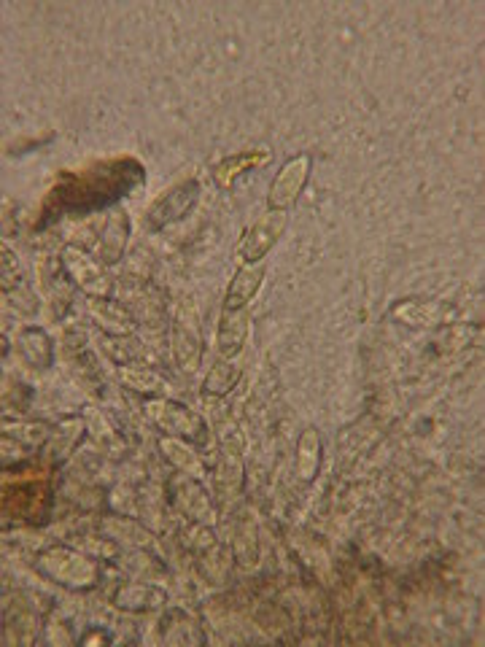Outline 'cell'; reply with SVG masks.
Segmentation results:
<instances>
[{
    "mask_svg": "<svg viewBox=\"0 0 485 647\" xmlns=\"http://www.w3.org/2000/svg\"><path fill=\"white\" fill-rule=\"evenodd\" d=\"M62 265L81 292H87L89 297H111V292H114V281L106 273L103 262L79 246H68L62 251Z\"/></svg>",
    "mask_w": 485,
    "mask_h": 647,
    "instance_id": "obj_1",
    "label": "cell"
},
{
    "mask_svg": "<svg viewBox=\"0 0 485 647\" xmlns=\"http://www.w3.org/2000/svg\"><path fill=\"white\" fill-rule=\"evenodd\" d=\"M38 567L46 577H52L60 585H68V588H87V585H95L97 580L95 564L65 548H54L44 553L38 559Z\"/></svg>",
    "mask_w": 485,
    "mask_h": 647,
    "instance_id": "obj_2",
    "label": "cell"
},
{
    "mask_svg": "<svg viewBox=\"0 0 485 647\" xmlns=\"http://www.w3.org/2000/svg\"><path fill=\"white\" fill-rule=\"evenodd\" d=\"M286 224H289V216L286 211H267L265 216H259L248 232L243 235L238 246V254L243 262L254 265V262H262V259L273 251V246L281 240V235L286 232Z\"/></svg>",
    "mask_w": 485,
    "mask_h": 647,
    "instance_id": "obj_3",
    "label": "cell"
},
{
    "mask_svg": "<svg viewBox=\"0 0 485 647\" xmlns=\"http://www.w3.org/2000/svg\"><path fill=\"white\" fill-rule=\"evenodd\" d=\"M310 168L313 160L310 154H297L294 160H289L278 170L270 195H267V211H286L289 205L297 203V197L302 195V189L308 184Z\"/></svg>",
    "mask_w": 485,
    "mask_h": 647,
    "instance_id": "obj_4",
    "label": "cell"
},
{
    "mask_svg": "<svg viewBox=\"0 0 485 647\" xmlns=\"http://www.w3.org/2000/svg\"><path fill=\"white\" fill-rule=\"evenodd\" d=\"M197 197H200V181L197 178H186V181H181L178 187L165 192L157 203L151 205L149 213H146V224H149L151 230L168 227L170 222H176V219H181V216L192 211Z\"/></svg>",
    "mask_w": 485,
    "mask_h": 647,
    "instance_id": "obj_5",
    "label": "cell"
},
{
    "mask_svg": "<svg viewBox=\"0 0 485 647\" xmlns=\"http://www.w3.org/2000/svg\"><path fill=\"white\" fill-rule=\"evenodd\" d=\"M146 416L154 424L168 432L170 437H200L203 435V418L192 413L186 405L170 402V399H151L146 405Z\"/></svg>",
    "mask_w": 485,
    "mask_h": 647,
    "instance_id": "obj_6",
    "label": "cell"
},
{
    "mask_svg": "<svg viewBox=\"0 0 485 647\" xmlns=\"http://www.w3.org/2000/svg\"><path fill=\"white\" fill-rule=\"evenodd\" d=\"M173 356L186 373H194L203 362V332L189 308H184L173 321Z\"/></svg>",
    "mask_w": 485,
    "mask_h": 647,
    "instance_id": "obj_7",
    "label": "cell"
},
{
    "mask_svg": "<svg viewBox=\"0 0 485 647\" xmlns=\"http://www.w3.org/2000/svg\"><path fill=\"white\" fill-rule=\"evenodd\" d=\"M265 275V262H254V265L240 267L238 273H235V278L230 281V289H227V297H224V308H221V311H240V308H246L248 302L254 300V294L259 292Z\"/></svg>",
    "mask_w": 485,
    "mask_h": 647,
    "instance_id": "obj_8",
    "label": "cell"
},
{
    "mask_svg": "<svg viewBox=\"0 0 485 647\" xmlns=\"http://www.w3.org/2000/svg\"><path fill=\"white\" fill-rule=\"evenodd\" d=\"M216 488H219L221 502H232L243 488V445L238 440H230L224 445Z\"/></svg>",
    "mask_w": 485,
    "mask_h": 647,
    "instance_id": "obj_9",
    "label": "cell"
},
{
    "mask_svg": "<svg viewBox=\"0 0 485 647\" xmlns=\"http://www.w3.org/2000/svg\"><path fill=\"white\" fill-rule=\"evenodd\" d=\"M127 235H130V219L122 208H116L108 219L106 230H103V238L97 240L95 257L103 262V265H114L122 257L124 246H127Z\"/></svg>",
    "mask_w": 485,
    "mask_h": 647,
    "instance_id": "obj_10",
    "label": "cell"
},
{
    "mask_svg": "<svg viewBox=\"0 0 485 647\" xmlns=\"http://www.w3.org/2000/svg\"><path fill=\"white\" fill-rule=\"evenodd\" d=\"M248 337V313L246 308L240 311H221L219 321V335H216V343H219V354L224 359H232V356L240 354V348L246 343Z\"/></svg>",
    "mask_w": 485,
    "mask_h": 647,
    "instance_id": "obj_11",
    "label": "cell"
},
{
    "mask_svg": "<svg viewBox=\"0 0 485 647\" xmlns=\"http://www.w3.org/2000/svg\"><path fill=\"white\" fill-rule=\"evenodd\" d=\"M89 311H92L95 321L100 324V327L106 329L108 335H114V337L133 335V329H135L133 316L124 311L122 305H116L111 297H92Z\"/></svg>",
    "mask_w": 485,
    "mask_h": 647,
    "instance_id": "obj_12",
    "label": "cell"
},
{
    "mask_svg": "<svg viewBox=\"0 0 485 647\" xmlns=\"http://www.w3.org/2000/svg\"><path fill=\"white\" fill-rule=\"evenodd\" d=\"M168 594L162 588H154V585H141V583H124L119 591L114 594V604L119 610H130V612H143V610H154L159 604H165Z\"/></svg>",
    "mask_w": 485,
    "mask_h": 647,
    "instance_id": "obj_13",
    "label": "cell"
},
{
    "mask_svg": "<svg viewBox=\"0 0 485 647\" xmlns=\"http://www.w3.org/2000/svg\"><path fill=\"white\" fill-rule=\"evenodd\" d=\"M267 162H270V154H267V151H240V154H235V157L221 160L219 165L213 168V178H216V184H219V187L230 189L240 173L262 168V165H267Z\"/></svg>",
    "mask_w": 485,
    "mask_h": 647,
    "instance_id": "obj_14",
    "label": "cell"
},
{
    "mask_svg": "<svg viewBox=\"0 0 485 647\" xmlns=\"http://www.w3.org/2000/svg\"><path fill=\"white\" fill-rule=\"evenodd\" d=\"M176 491H178V507L184 510V515L194 518V521H205L211 518V502H208V494L205 488L194 480V475H184V478L176 480Z\"/></svg>",
    "mask_w": 485,
    "mask_h": 647,
    "instance_id": "obj_15",
    "label": "cell"
},
{
    "mask_svg": "<svg viewBox=\"0 0 485 647\" xmlns=\"http://www.w3.org/2000/svg\"><path fill=\"white\" fill-rule=\"evenodd\" d=\"M19 354L27 364H33L36 370H46L52 364V340L44 329L30 327L19 335Z\"/></svg>",
    "mask_w": 485,
    "mask_h": 647,
    "instance_id": "obj_16",
    "label": "cell"
},
{
    "mask_svg": "<svg viewBox=\"0 0 485 647\" xmlns=\"http://www.w3.org/2000/svg\"><path fill=\"white\" fill-rule=\"evenodd\" d=\"M318 467H321V437L310 426L302 432L300 443H297V475H300V480L310 483L316 478Z\"/></svg>",
    "mask_w": 485,
    "mask_h": 647,
    "instance_id": "obj_17",
    "label": "cell"
},
{
    "mask_svg": "<svg viewBox=\"0 0 485 647\" xmlns=\"http://www.w3.org/2000/svg\"><path fill=\"white\" fill-rule=\"evenodd\" d=\"M240 381V367L232 362H219L213 367L211 373L205 375L203 391L205 394H211V397H221V394H227L230 389H235Z\"/></svg>",
    "mask_w": 485,
    "mask_h": 647,
    "instance_id": "obj_18",
    "label": "cell"
},
{
    "mask_svg": "<svg viewBox=\"0 0 485 647\" xmlns=\"http://www.w3.org/2000/svg\"><path fill=\"white\" fill-rule=\"evenodd\" d=\"M162 451H165V456H168V461H173L178 470L186 472V475H194L197 478V472L203 470V464H200V459L194 456L189 448H186L184 443H178L176 437H165L162 440Z\"/></svg>",
    "mask_w": 485,
    "mask_h": 647,
    "instance_id": "obj_19",
    "label": "cell"
},
{
    "mask_svg": "<svg viewBox=\"0 0 485 647\" xmlns=\"http://www.w3.org/2000/svg\"><path fill=\"white\" fill-rule=\"evenodd\" d=\"M124 386H130L133 391H141V394H162V391L168 389L165 381L159 378L157 373H151V370H133V367H122V373H119Z\"/></svg>",
    "mask_w": 485,
    "mask_h": 647,
    "instance_id": "obj_20",
    "label": "cell"
},
{
    "mask_svg": "<svg viewBox=\"0 0 485 647\" xmlns=\"http://www.w3.org/2000/svg\"><path fill=\"white\" fill-rule=\"evenodd\" d=\"M19 275H22V270H19L17 257L3 246V289H6V292H11V289L19 284Z\"/></svg>",
    "mask_w": 485,
    "mask_h": 647,
    "instance_id": "obj_21",
    "label": "cell"
}]
</instances>
